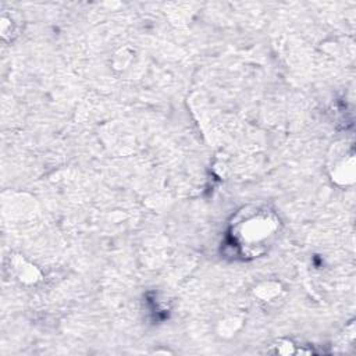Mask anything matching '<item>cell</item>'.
Masks as SVG:
<instances>
[{
    "instance_id": "6da1fadb",
    "label": "cell",
    "mask_w": 356,
    "mask_h": 356,
    "mask_svg": "<svg viewBox=\"0 0 356 356\" xmlns=\"http://www.w3.org/2000/svg\"><path fill=\"white\" fill-rule=\"evenodd\" d=\"M278 229L277 217L267 210L253 209L246 211L234 225L232 235L241 249L252 256L260 254Z\"/></svg>"
}]
</instances>
